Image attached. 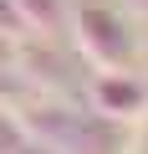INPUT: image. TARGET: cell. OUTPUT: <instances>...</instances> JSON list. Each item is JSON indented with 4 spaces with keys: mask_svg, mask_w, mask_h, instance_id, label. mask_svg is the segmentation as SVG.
Listing matches in <instances>:
<instances>
[{
    "mask_svg": "<svg viewBox=\"0 0 148 154\" xmlns=\"http://www.w3.org/2000/svg\"><path fill=\"white\" fill-rule=\"evenodd\" d=\"M92 103L107 118H143L148 113V82L133 72H107L102 82L92 88Z\"/></svg>",
    "mask_w": 148,
    "mask_h": 154,
    "instance_id": "cell-2",
    "label": "cell"
},
{
    "mask_svg": "<svg viewBox=\"0 0 148 154\" xmlns=\"http://www.w3.org/2000/svg\"><path fill=\"white\" fill-rule=\"evenodd\" d=\"M77 46H82L102 72H128V67L138 62L133 31H128L118 16H107V11H77Z\"/></svg>",
    "mask_w": 148,
    "mask_h": 154,
    "instance_id": "cell-1",
    "label": "cell"
},
{
    "mask_svg": "<svg viewBox=\"0 0 148 154\" xmlns=\"http://www.w3.org/2000/svg\"><path fill=\"white\" fill-rule=\"evenodd\" d=\"M10 11L21 16V26L31 31H51L61 21V0H10Z\"/></svg>",
    "mask_w": 148,
    "mask_h": 154,
    "instance_id": "cell-3",
    "label": "cell"
}]
</instances>
